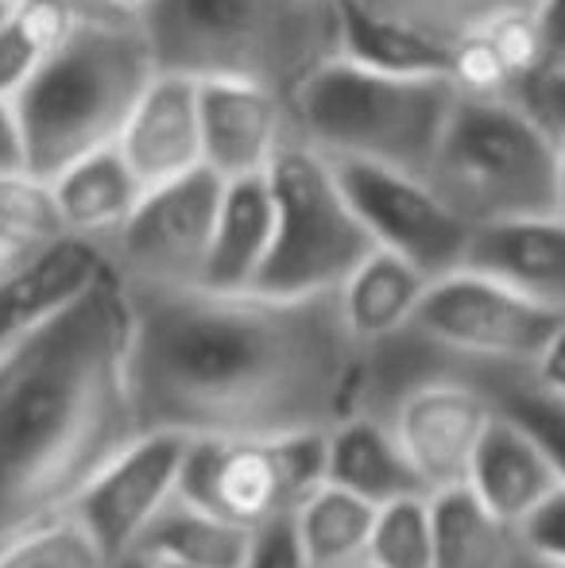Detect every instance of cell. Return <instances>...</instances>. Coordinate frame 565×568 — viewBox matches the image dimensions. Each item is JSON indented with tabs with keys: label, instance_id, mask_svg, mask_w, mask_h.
<instances>
[{
	"label": "cell",
	"instance_id": "cell-34",
	"mask_svg": "<svg viewBox=\"0 0 565 568\" xmlns=\"http://www.w3.org/2000/svg\"><path fill=\"white\" fill-rule=\"evenodd\" d=\"M241 568H310L299 534H294V518L283 515V518H275V523L260 526V530L252 534L249 557H244Z\"/></svg>",
	"mask_w": 565,
	"mask_h": 568
},
{
	"label": "cell",
	"instance_id": "cell-17",
	"mask_svg": "<svg viewBox=\"0 0 565 568\" xmlns=\"http://www.w3.org/2000/svg\"><path fill=\"white\" fill-rule=\"evenodd\" d=\"M465 267H476L565 314V213L476 225Z\"/></svg>",
	"mask_w": 565,
	"mask_h": 568
},
{
	"label": "cell",
	"instance_id": "cell-20",
	"mask_svg": "<svg viewBox=\"0 0 565 568\" xmlns=\"http://www.w3.org/2000/svg\"><path fill=\"white\" fill-rule=\"evenodd\" d=\"M434 278L423 267H415L403 255L387 247H372L356 271L337 286V302L345 325L364 348L395 341L400 333L411 329L418 306L426 298V286Z\"/></svg>",
	"mask_w": 565,
	"mask_h": 568
},
{
	"label": "cell",
	"instance_id": "cell-9",
	"mask_svg": "<svg viewBox=\"0 0 565 568\" xmlns=\"http://www.w3.org/2000/svg\"><path fill=\"white\" fill-rule=\"evenodd\" d=\"M562 322V310L543 306L504 278L457 267L426 286L407 333L457 367H531Z\"/></svg>",
	"mask_w": 565,
	"mask_h": 568
},
{
	"label": "cell",
	"instance_id": "cell-19",
	"mask_svg": "<svg viewBox=\"0 0 565 568\" xmlns=\"http://www.w3.org/2000/svg\"><path fill=\"white\" fill-rule=\"evenodd\" d=\"M275 236V197L264 174L225 179L218 229L202 267V286L213 291H252L272 252Z\"/></svg>",
	"mask_w": 565,
	"mask_h": 568
},
{
	"label": "cell",
	"instance_id": "cell-12",
	"mask_svg": "<svg viewBox=\"0 0 565 568\" xmlns=\"http://www.w3.org/2000/svg\"><path fill=\"white\" fill-rule=\"evenodd\" d=\"M376 414L392 422L418 479L430 495H437L468 484L476 445L496 418V403L473 375L445 359L411 379Z\"/></svg>",
	"mask_w": 565,
	"mask_h": 568
},
{
	"label": "cell",
	"instance_id": "cell-32",
	"mask_svg": "<svg viewBox=\"0 0 565 568\" xmlns=\"http://www.w3.org/2000/svg\"><path fill=\"white\" fill-rule=\"evenodd\" d=\"M364 4L380 8V12L434 36L437 43L453 47L457 39H465L468 31L496 20V16L535 8V0H364Z\"/></svg>",
	"mask_w": 565,
	"mask_h": 568
},
{
	"label": "cell",
	"instance_id": "cell-18",
	"mask_svg": "<svg viewBox=\"0 0 565 568\" xmlns=\"http://www.w3.org/2000/svg\"><path fill=\"white\" fill-rule=\"evenodd\" d=\"M325 479L384 507L403 495H430L392 422L376 410H356L325 434Z\"/></svg>",
	"mask_w": 565,
	"mask_h": 568
},
{
	"label": "cell",
	"instance_id": "cell-23",
	"mask_svg": "<svg viewBox=\"0 0 565 568\" xmlns=\"http://www.w3.org/2000/svg\"><path fill=\"white\" fill-rule=\"evenodd\" d=\"M341 54L353 62L392 74H450L453 78V47L437 43L434 36L364 4V0H341Z\"/></svg>",
	"mask_w": 565,
	"mask_h": 568
},
{
	"label": "cell",
	"instance_id": "cell-6",
	"mask_svg": "<svg viewBox=\"0 0 565 568\" xmlns=\"http://www.w3.org/2000/svg\"><path fill=\"white\" fill-rule=\"evenodd\" d=\"M562 140L512 93H457L423 179L468 225L558 210Z\"/></svg>",
	"mask_w": 565,
	"mask_h": 568
},
{
	"label": "cell",
	"instance_id": "cell-37",
	"mask_svg": "<svg viewBox=\"0 0 565 568\" xmlns=\"http://www.w3.org/2000/svg\"><path fill=\"white\" fill-rule=\"evenodd\" d=\"M527 372L546 395H554L565 403V322L554 329V337L546 341V348L538 352V359L527 367Z\"/></svg>",
	"mask_w": 565,
	"mask_h": 568
},
{
	"label": "cell",
	"instance_id": "cell-44",
	"mask_svg": "<svg viewBox=\"0 0 565 568\" xmlns=\"http://www.w3.org/2000/svg\"><path fill=\"white\" fill-rule=\"evenodd\" d=\"M16 4H20V0H0V23L8 20V12H12Z\"/></svg>",
	"mask_w": 565,
	"mask_h": 568
},
{
	"label": "cell",
	"instance_id": "cell-1",
	"mask_svg": "<svg viewBox=\"0 0 565 568\" xmlns=\"http://www.w3.org/2000/svg\"><path fill=\"white\" fill-rule=\"evenodd\" d=\"M140 434H330L364 410L369 348L333 294L124 283Z\"/></svg>",
	"mask_w": 565,
	"mask_h": 568
},
{
	"label": "cell",
	"instance_id": "cell-10",
	"mask_svg": "<svg viewBox=\"0 0 565 568\" xmlns=\"http://www.w3.org/2000/svg\"><path fill=\"white\" fill-rule=\"evenodd\" d=\"M225 179L213 166H194L179 179L151 186L98 252L124 283H202L205 255L218 229Z\"/></svg>",
	"mask_w": 565,
	"mask_h": 568
},
{
	"label": "cell",
	"instance_id": "cell-29",
	"mask_svg": "<svg viewBox=\"0 0 565 568\" xmlns=\"http://www.w3.org/2000/svg\"><path fill=\"white\" fill-rule=\"evenodd\" d=\"M434 495H403L376 510L369 538L372 568H434Z\"/></svg>",
	"mask_w": 565,
	"mask_h": 568
},
{
	"label": "cell",
	"instance_id": "cell-45",
	"mask_svg": "<svg viewBox=\"0 0 565 568\" xmlns=\"http://www.w3.org/2000/svg\"><path fill=\"white\" fill-rule=\"evenodd\" d=\"M356 568H372V565H356Z\"/></svg>",
	"mask_w": 565,
	"mask_h": 568
},
{
	"label": "cell",
	"instance_id": "cell-14",
	"mask_svg": "<svg viewBox=\"0 0 565 568\" xmlns=\"http://www.w3.org/2000/svg\"><path fill=\"white\" fill-rule=\"evenodd\" d=\"M198 113L205 166H213L221 179L264 174L291 135L286 101L256 82L198 78Z\"/></svg>",
	"mask_w": 565,
	"mask_h": 568
},
{
	"label": "cell",
	"instance_id": "cell-5",
	"mask_svg": "<svg viewBox=\"0 0 565 568\" xmlns=\"http://www.w3.org/2000/svg\"><path fill=\"white\" fill-rule=\"evenodd\" d=\"M461 85L450 74H392L333 54L286 98L291 135L330 159L426 174Z\"/></svg>",
	"mask_w": 565,
	"mask_h": 568
},
{
	"label": "cell",
	"instance_id": "cell-4",
	"mask_svg": "<svg viewBox=\"0 0 565 568\" xmlns=\"http://www.w3.org/2000/svg\"><path fill=\"white\" fill-rule=\"evenodd\" d=\"M159 70L256 82L286 101L341 54V0H143Z\"/></svg>",
	"mask_w": 565,
	"mask_h": 568
},
{
	"label": "cell",
	"instance_id": "cell-31",
	"mask_svg": "<svg viewBox=\"0 0 565 568\" xmlns=\"http://www.w3.org/2000/svg\"><path fill=\"white\" fill-rule=\"evenodd\" d=\"M113 561L98 546L74 510L47 518L0 546V568H109Z\"/></svg>",
	"mask_w": 565,
	"mask_h": 568
},
{
	"label": "cell",
	"instance_id": "cell-11",
	"mask_svg": "<svg viewBox=\"0 0 565 568\" xmlns=\"http://www.w3.org/2000/svg\"><path fill=\"white\" fill-rule=\"evenodd\" d=\"M341 186L376 247L403 255L430 278L465 267L473 229L423 174L369 159H333Z\"/></svg>",
	"mask_w": 565,
	"mask_h": 568
},
{
	"label": "cell",
	"instance_id": "cell-41",
	"mask_svg": "<svg viewBox=\"0 0 565 568\" xmlns=\"http://www.w3.org/2000/svg\"><path fill=\"white\" fill-rule=\"evenodd\" d=\"M109 568H155L151 565V557L148 554H140V549H132V554H124V557H117Z\"/></svg>",
	"mask_w": 565,
	"mask_h": 568
},
{
	"label": "cell",
	"instance_id": "cell-7",
	"mask_svg": "<svg viewBox=\"0 0 565 568\" xmlns=\"http://www.w3.org/2000/svg\"><path fill=\"white\" fill-rule=\"evenodd\" d=\"M268 182L275 197V236L252 291L333 294L376 247L333 171V159L299 135H286L268 166Z\"/></svg>",
	"mask_w": 565,
	"mask_h": 568
},
{
	"label": "cell",
	"instance_id": "cell-21",
	"mask_svg": "<svg viewBox=\"0 0 565 568\" xmlns=\"http://www.w3.org/2000/svg\"><path fill=\"white\" fill-rule=\"evenodd\" d=\"M47 182L54 186L67 232L70 236L93 240V244L113 236L132 217L140 197L148 194L140 174L124 159L121 143H105V148L85 151L82 159L67 163Z\"/></svg>",
	"mask_w": 565,
	"mask_h": 568
},
{
	"label": "cell",
	"instance_id": "cell-25",
	"mask_svg": "<svg viewBox=\"0 0 565 568\" xmlns=\"http://www.w3.org/2000/svg\"><path fill=\"white\" fill-rule=\"evenodd\" d=\"M376 510L369 499L337 484H317L294 507V534L302 541L310 568H356L369 557V538Z\"/></svg>",
	"mask_w": 565,
	"mask_h": 568
},
{
	"label": "cell",
	"instance_id": "cell-28",
	"mask_svg": "<svg viewBox=\"0 0 565 568\" xmlns=\"http://www.w3.org/2000/svg\"><path fill=\"white\" fill-rule=\"evenodd\" d=\"M461 372H468L488 390L496 410L523 422V426L546 445V453L554 456V464H558L565 476V403L562 398L546 395V390L531 379L527 367H461Z\"/></svg>",
	"mask_w": 565,
	"mask_h": 568
},
{
	"label": "cell",
	"instance_id": "cell-16",
	"mask_svg": "<svg viewBox=\"0 0 565 568\" xmlns=\"http://www.w3.org/2000/svg\"><path fill=\"white\" fill-rule=\"evenodd\" d=\"M562 484L565 476L554 464V456L546 453V445L523 422L496 410L492 426L484 429L481 445H476L465 484L481 499V507L496 515L504 526L519 530L523 518L543 499H551Z\"/></svg>",
	"mask_w": 565,
	"mask_h": 568
},
{
	"label": "cell",
	"instance_id": "cell-27",
	"mask_svg": "<svg viewBox=\"0 0 565 568\" xmlns=\"http://www.w3.org/2000/svg\"><path fill=\"white\" fill-rule=\"evenodd\" d=\"M74 8L67 0H20L0 23V93L16 98L47 54L67 36Z\"/></svg>",
	"mask_w": 565,
	"mask_h": 568
},
{
	"label": "cell",
	"instance_id": "cell-22",
	"mask_svg": "<svg viewBox=\"0 0 565 568\" xmlns=\"http://www.w3.org/2000/svg\"><path fill=\"white\" fill-rule=\"evenodd\" d=\"M543 70L535 8L504 12L453 43V82L465 93H519Z\"/></svg>",
	"mask_w": 565,
	"mask_h": 568
},
{
	"label": "cell",
	"instance_id": "cell-24",
	"mask_svg": "<svg viewBox=\"0 0 565 568\" xmlns=\"http://www.w3.org/2000/svg\"><path fill=\"white\" fill-rule=\"evenodd\" d=\"M252 534L213 510L190 503L186 495L174 491L167 507L151 518V526L137 541L140 554L163 557V561L202 565V568H241L249 557Z\"/></svg>",
	"mask_w": 565,
	"mask_h": 568
},
{
	"label": "cell",
	"instance_id": "cell-15",
	"mask_svg": "<svg viewBox=\"0 0 565 568\" xmlns=\"http://www.w3.org/2000/svg\"><path fill=\"white\" fill-rule=\"evenodd\" d=\"M117 143L148 190L202 166L205 151L202 113H198V78L159 70L137 101V109L124 120Z\"/></svg>",
	"mask_w": 565,
	"mask_h": 568
},
{
	"label": "cell",
	"instance_id": "cell-2",
	"mask_svg": "<svg viewBox=\"0 0 565 568\" xmlns=\"http://www.w3.org/2000/svg\"><path fill=\"white\" fill-rule=\"evenodd\" d=\"M137 437L129 302L105 263L0 341V546L74 507Z\"/></svg>",
	"mask_w": 565,
	"mask_h": 568
},
{
	"label": "cell",
	"instance_id": "cell-26",
	"mask_svg": "<svg viewBox=\"0 0 565 568\" xmlns=\"http://www.w3.org/2000/svg\"><path fill=\"white\" fill-rule=\"evenodd\" d=\"M434 568H512L519 534L481 507L468 487L434 495Z\"/></svg>",
	"mask_w": 565,
	"mask_h": 568
},
{
	"label": "cell",
	"instance_id": "cell-39",
	"mask_svg": "<svg viewBox=\"0 0 565 568\" xmlns=\"http://www.w3.org/2000/svg\"><path fill=\"white\" fill-rule=\"evenodd\" d=\"M31 255H36V252H23V247L8 244V240L0 236V283H4V278L12 275V271H20L23 263L31 260Z\"/></svg>",
	"mask_w": 565,
	"mask_h": 568
},
{
	"label": "cell",
	"instance_id": "cell-43",
	"mask_svg": "<svg viewBox=\"0 0 565 568\" xmlns=\"http://www.w3.org/2000/svg\"><path fill=\"white\" fill-rule=\"evenodd\" d=\"M155 568H202V565H182V561H163V557H151Z\"/></svg>",
	"mask_w": 565,
	"mask_h": 568
},
{
	"label": "cell",
	"instance_id": "cell-8",
	"mask_svg": "<svg viewBox=\"0 0 565 568\" xmlns=\"http://www.w3.org/2000/svg\"><path fill=\"white\" fill-rule=\"evenodd\" d=\"M317 484H325V434L194 437L174 491L244 530H260L294 515Z\"/></svg>",
	"mask_w": 565,
	"mask_h": 568
},
{
	"label": "cell",
	"instance_id": "cell-3",
	"mask_svg": "<svg viewBox=\"0 0 565 568\" xmlns=\"http://www.w3.org/2000/svg\"><path fill=\"white\" fill-rule=\"evenodd\" d=\"M159 74L140 16L74 8L67 36L16 93L28 171L54 179L85 151L117 143L124 120Z\"/></svg>",
	"mask_w": 565,
	"mask_h": 568
},
{
	"label": "cell",
	"instance_id": "cell-33",
	"mask_svg": "<svg viewBox=\"0 0 565 568\" xmlns=\"http://www.w3.org/2000/svg\"><path fill=\"white\" fill-rule=\"evenodd\" d=\"M519 546L535 557L565 565V484L519 523Z\"/></svg>",
	"mask_w": 565,
	"mask_h": 568
},
{
	"label": "cell",
	"instance_id": "cell-36",
	"mask_svg": "<svg viewBox=\"0 0 565 568\" xmlns=\"http://www.w3.org/2000/svg\"><path fill=\"white\" fill-rule=\"evenodd\" d=\"M538 47H543V70L565 67V0H535Z\"/></svg>",
	"mask_w": 565,
	"mask_h": 568
},
{
	"label": "cell",
	"instance_id": "cell-40",
	"mask_svg": "<svg viewBox=\"0 0 565 568\" xmlns=\"http://www.w3.org/2000/svg\"><path fill=\"white\" fill-rule=\"evenodd\" d=\"M512 568H565V565H558V561H546V557H535V554H527V549L519 546V554H515Z\"/></svg>",
	"mask_w": 565,
	"mask_h": 568
},
{
	"label": "cell",
	"instance_id": "cell-13",
	"mask_svg": "<svg viewBox=\"0 0 565 568\" xmlns=\"http://www.w3.org/2000/svg\"><path fill=\"white\" fill-rule=\"evenodd\" d=\"M190 437L179 434H140L82 495L74 499V515L98 538L109 561L132 554L151 518L167 507L179 487L182 456Z\"/></svg>",
	"mask_w": 565,
	"mask_h": 568
},
{
	"label": "cell",
	"instance_id": "cell-30",
	"mask_svg": "<svg viewBox=\"0 0 565 568\" xmlns=\"http://www.w3.org/2000/svg\"><path fill=\"white\" fill-rule=\"evenodd\" d=\"M0 236L23 252H43L70 236L51 182L31 171H0Z\"/></svg>",
	"mask_w": 565,
	"mask_h": 568
},
{
	"label": "cell",
	"instance_id": "cell-42",
	"mask_svg": "<svg viewBox=\"0 0 565 568\" xmlns=\"http://www.w3.org/2000/svg\"><path fill=\"white\" fill-rule=\"evenodd\" d=\"M558 213H565V135L558 148Z\"/></svg>",
	"mask_w": 565,
	"mask_h": 568
},
{
	"label": "cell",
	"instance_id": "cell-35",
	"mask_svg": "<svg viewBox=\"0 0 565 568\" xmlns=\"http://www.w3.org/2000/svg\"><path fill=\"white\" fill-rule=\"evenodd\" d=\"M515 98L531 109L554 135H565V67L558 70H538L527 85H523Z\"/></svg>",
	"mask_w": 565,
	"mask_h": 568
},
{
	"label": "cell",
	"instance_id": "cell-38",
	"mask_svg": "<svg viewBox=\"0 0 565 568\" xmlns=\"http://www.w3.org/2000/svg\"><path fill=\"white\" fill-rule=\"evenodd\" d=\"M0 171H28L20 113H16V101L8 93H0Z\"/></svg>",
	"mask_w": 565,
	"mask_h": 568
}]
</instances>
